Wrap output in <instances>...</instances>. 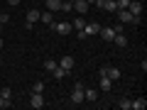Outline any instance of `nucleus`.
<instances>
[{
  "label": "nucleus",
  "instance_id": "f3484780",
  "mask_svg": "<svg viewBox=\"0 0 147 110\" xmlns=\"http://www.w3.org/2000/svg\"><path fill=\"white\" fill-rule=\"evenodd\" d=\"M52 73H54V78H59V81H61L64 76H69V71H66V68H61V66H57Z\"/></svg>",
  "mask_w": 147,
  "mask_h": 110
},
{
  "label": "nucleus",
  "instance_id": "393cba45",
  "mask_svg": "<svg viewBox=\"0 0 147 110\" xmlns=\"http://www.w3.org/2000/svg\"><path fill=\"white\" fill-rule=\"evenodd\" d=\"M10 105H12L10 100H5V98H3V95H0V110H3V108H10Z\"/></svg>",
  "mask_w": 147,
  "mask_h": 110
},
{
  "label": "nucleus",
  "instance_id": "bb28decb",
  "mask_svg": "<svg viewBox=\"0 0 147 110\" xmlns=\"http://www.w3.org/2000/svg\"><path fill=\"white\" fill-rule=\"evenodd\" d=\"M3 44H5V42H3V37H0V49H3Z\"/></svg>",
  "mask_w": 147,
  "mask_h": 110
},
{
  "label": "nucleus",
  "instance_id": "a211bd4d",
  "mask_svg": "<svg viewBox=\"0 0 147 110\" xmlns=\"http://www.w3.org/2000/svg\"><path fill=\"white\" fill-rule=\"evenodd\" d=\"M100 88H103V91H110V88H113V81H110L108 76H100Z\"/></svg>",
  "mask_w": 147,
  "mask_h": 110
},
{
  "label": "nucleus",
  "instance_id": "423d86ee",
  "mask_svg": "<svg viewBox=\"0 0 147 110\" xmlns=\"http://www.w3.org/2000/svg\"><path fill=\"white\" fill-rule=\"evenodd\" d=\"M30 105L34 110H42L44 108V93H32L30 95Z\"/></svg>",
  "mask_w": 147,
  "mask_h": 110
},
{
  "label": "nucleus",
  "instance_id": "39448f33",
  "mask_svg": "<svg viewBox=\"0 0 147 110\" xmlns=\"http://www.w3.org/2000/svg\"><path fill=\"white\" fill-rule=\"evenodd\" d=\"M25 20H27V25H25V27H34L37 22H39V10H37V7H30Z\"/></svg>",
  "mask_w": 147,
  "mask_h": 110
},
{
  "label": "nucleus",
  "instance_id": "f257e3e1",
  "mask_svg": "<svg viewBox=\"0 0 147 110\" xmlns=\"http://www.w3.org/2000/svg\"><path fill=\"white\" fill-rule=\"evenodd\" d=\"M49 27H52V30L57 32V34H64V37H66V34H71V32H74L71 22H66V20H64V22H57V20H54V22H52Z\"/></svg>",
  "mask_w": 147,
  "mask_h": 110
},
{
  "label": "nucleus",
  "instance_id": "a878e982",
  "mask_svg": "<svg viewBox=\"0 0 147 110\" xmlns=\"http://www.w3.org/2000/svg\"><path fill=\"white\" fill-rule=\"evenodd\" d=\"M17 3H20V0H7V5H17Z\"/></svg>",
  "mask_w": 147,
  "mask_h": 110
},
{
  "label": "nucleus",
  "instance_id": "cd10ccee",
  "mask_svg": "<svg viewBox=\"0 0 147 110\" xmlns=\"http://www.w3.org/2000/svg\"><path fill=\"white\" fill-rule=\"evenodd\" d=\"M86 3H88V5H93V3H96V0H86Z\"/></svg>",
  "mask_w": 147,
  "mask_h": 110
},
{
  "label": "nucleus",
  "instance_id": "c756f323",
  "mask_svg": "<svg viewBox=\"0 0 147 110\" xmlns=\"http://www.w3.org/2000/svg\"><path fill=\"white\" fill-rule=\"evenodd\" d=\"M69 3H74V0H69Z\"/></svg>",
  "mask_w": 147,
  "mask_h": 110
},
{
  "label": "nucleus",
  "instance_id": "6ab92c4d",
  "mask_svg": "<svg viewBox=\"0 0 147 110\" xmlns=\"http://www.w3.org/2000/svg\"><path fill=\"white\" fill-rule=\"evenodd\" d=\"M32 93H44V81H34L32 83Z\"/></svg>",
  "mask_w": 147,
  "mask_h": 110
},
{
  "label": "nucleus",
  "instance_id": "20e7f679",
  "mask_svg": "<svg viewBox=\"0 0 147 110\" xmlns=\"http://www.w3.org/2000/svg\"><path fill=\"white\" fill-rule=\"evenodd\" d=\"M88 3H86V0H74L71 3V10L76 12V15H86V12H88Z\"/></svg>",
  "mask_w": 147,
  "mask_h": 110
},
{
  "label": "nucleus",
  "instance_id": "9b49d317",
  "mask_svg": "<svg viewBox=\"0 0 147 110\" xmlns=\"http://www.w3.org/2000/svg\"><path fill=\"white\" fill-rule=\"evenodd\" d=\"M61 3H64V0H44L47 10H52V12H59V10H61Z\"/></svg>",
  "mask_w": 147,
  "mask_h": 110
},
{
  "label": "nucleus",
  "instance_id": "2eb2a0df",
  "mask_svg": "<svg viewBox=\"0 0 147 110\" xmlns=\"http://www.w3.org/2000/svg\"><path fill=\"white\" fill-rule=\"evenodd\" d=\"M113 44H118V47H125V44H127L125 34H123V32H115V37H113Z\"/></svg>",
  "mask_w": 147,
  "mask_h": 110
},
{
  "label": "nucleus",
  "instance_id": "412c9836",
  "mask_svg": "<svg viewBox=\"0 0 147 110\" xmlns=\"http://www.w3.org/2000/svg\"><path fill=\"white\" fill-rule=\"evenodd\" d=\"M118 108H120V110H130V100H127V98H120V100H118Z\"/></svg>",
  "mask_w": 147,
  "mask_h": 110
},
{
  "label": "nucleus",
  "instance_id": "f8f14e48",
  "mask_svg": "<svg viewBox=\"0 0 147 110\" xmlns=\"http://www.w3.org/2000/svg\"><path fill=\"white\" fill-rule=\"evenodd\" d=\"M74 64H76V61H74V56H69V54H66V56H61L59 66H61V68H66V71H71V68H74Z\"/></svg>",
  "mask_w": 147,
  "mask_h": 110
},
{
  "label": "nucleus",
  "instance_id": "6e6552de",
  "mask_svg": "<svg viewBox=\"0 0 147 110\" xmlns=\"http://www.w3.org/2000/svg\"><path fill=\"white\" fill-rule=\"evenodd\" d=\"M127 10H130V15H135V17H142V3H137V0H130Z\"/></svg>",
  "mask_w": 147,
  "mask_h": 110
},
{
  "label": "nucleus",
  "instance_id": "c85d7f7f",
  "mask_svg": "<svg viewBox=\"0 0 147 110\" xmlns=\"http://www.w3.org/2000/svg\"><path fill=\"white\" fill-rule=\"evenodd\" d=\"M0 64H3V56H0Z\"/></svg>",
  "mask_w": 147,
  "mask_h": 110
},
{
  "label": "nucleus",
  "instance_id": "f03ea898",
  "mask_svg": "<svg viewBox=\"0 0 147 110\" xmlns=\"http://www.w3.org/2000/svg\"><path fill=\"white\" fill-rule=\"evenodd\" d=\"M71 103H74V105H81V103H84V83H74Z\"/></svg>",
  "mask_w": 147,
  "mask_h": 110
},
{
  "label": "nucleus",
  "instance_id": "4468645a",
  "mask_svg": "<svg viewBox=\"0 0 147 110\" xmlns=\"http://www.w3.org/2000/svg\"><path fill=\"white\" fill-rule=\"evenodd\" d=\"M39 22H44V25H52V22H54V12H52V10L39 12Z\"/></svg>",
  "mask_w": 147,
  "mask_h": 110
},
{
  "label": "nucleus",
  "instance_id": "5701e85b",
  "mask_svg": "<svg viewBox=\"0 0 147 110\" xmlns=\"http://www.w3.org/2000/svg\"><path fill=\"white\" fill-rule=\"evenodd\" d=\"M7 22H10V15H7V12H3V15H0V32H3V27H5Z\"/></svg>",
  "mask_w": 147,
  "mask_h": 110
},
{
  "label": "nucleus",
  "instance_id": "4be33fe9",
  "mask_svg": "<svg viewBox=\"0 0 147 110\" xmlns=\"http://www.w3.org/2000/svg\"><path fill=\"white\" fill-rule=\"evenodd\" d=\"M57 66H59V61H52V59H47V61H44V68H47V71H54Z\"/></svg>",
  "mask_w": 147,
  "mask_h": 110
},
{
  "label": "nucleus",
  "instance_id": "7ed1b4c3",
  "mask_svg": "<svg viewBox=\"0 0 147 110\" xmlns=\"http://www.w3.org/2000/svg\"><path fill=\"white\" fill-rule=\"evenodd\" d=\"M100 76H108V78L115 83V81L120 78V68H115V66H103V68H100Z\"/></svg>",
  "mask_w": 147,
  "mask_h": 110
},
{
  "label": "nucleus",
  "instance_id": "dca6fc26",
  "mask_svg": "<svg viewBox=\"0 0 147 110\" xmlns=\"http://www.w3.org/2000/svg\"><path fill=\"white\" fill-rule=\"evenodd\" d=\"M71 27H74L76 32H81V30H84V27H86V22H84V15H79V17H76V20L71 22Z\"/></svg>",
  "mask_w": 147,
  "mask_h": 110
},
{
  "label": "nucleus",
  "instance_id": "1a4fd4ad",
  "mask_svg": "<svg viewBox=\"0 0 147 110\" xmlns=\"http://www.w3.org/2000/svg\"><path fill=\"white\" fill-rule=\"evenodd\" d=\"M84 98L88 100V103H96V100H98V91L96 88H84Z\"/></svg>",
  "mask_w": 147,
  "mask_h": 110
},
{
  "label": "nucleus",
  "instance_id": "ddd939ff",
  "mask_svg": "<svg viewBox=\"0 0 147 110\" xmlns=\"http://www.w3.org/2000/svg\"><path fill=\"white\" fill-rule=\"evenodd\" d=\"M147 108V100L145 98H135V100H130V110H145Z\"/></svg>",
  "mask_w": 147,
  "mask_h": 110
},
{
  "label": "nucleus",
  "instance_id": "0eeeda50",
  "mask_svg": "<svg viewBox=\"0 0 147 110\" xmlns=\"http://www.w3.org/2000/svg\"><path fill=\"white\" fill-rule=\"evenodd\" d=\"M98 32H100V25H98V22H88V25L84 27V34H86V37H96Z\"/></svg>",
  "mask_w": 147,
  "mask_h": 110
},
{
  "label": "nucleus",
  "instance_id": "aec40b11",
  "mask_svg": "<svg viewBox=\"0 0 147 110\" xmlns=\"http://www.w3.org/2000/svg\"><path fill=\"white\" fill-rule=\"evenodd\" d=\"M0 95H3L5 100H10L12 98V88H10V86H3V88H0Z\"/></svg>",
  "mask_w": 147,
  "mask_h": 110
},
{
  "label": "nucleus",
  "instance_id": "9d476101",
  "mask_svg": "<svg viewBox=\"0 0 147 110\" xmlns=\"http://www.w3.org/2000/svg\"><path fill=\"white\" fill-rule=\"evenodd\" d=\"M98 34H103L105 42H113V37H115V30H113V27H100Z\"/></svg>",
  "mask_w": 147,
  "mask_h": 110
},
{
  "label": "nucleus",
  "instance_id": "7c9ffc66",
  "mask_svg": "<svg viewBox=\"0 0 147 110\" xmlns=\"http://www.w3.org/2000/svg\"><path fill=\"white\" fill-rule=\"evenodd\" d=\"M0 15H3V12H0Z\"/></svg>",
  "mask_w": 147,
  "mask_h": 110
},
{
  "label": "nucleus",
  "instance_id": "b1692460",
  "mask_svg": "<svg viewBox=\"0 0 147 110\" xmlns=\"http://www.w3.org/2000/svg\"><path fill=\"white\" fill-rule=\"evenodd\" d=\"M115 5H118V10H120V7H127V5H130V0H115Z\"/></svg>",
  "mask_w": 147,
  "mask_h": 110
}]
</instances>
